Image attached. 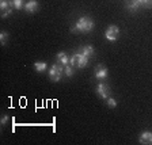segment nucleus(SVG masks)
Returning <instances> with one entry per match:
<instances>
[{"mask_svg": "<svg viewBox=\"0 0 152 145\" xmlns=\"http://www.w3.org/2000/svg\"><path fill=\"white\" fill-rule=\"evenodd\" d=\"M140 142L141 144H152V133L151 132H144L140 134Z\"/></svg>", "mask_w": 152, "mask_h": 145, "instance_id": "obj_10", "label": "nucleus"}, {"mask_svg": "<svg viewBox=\"0 0 152 145\" xmlns=\"http://www.w3.org/2000/svg\"><path fill=\"white\" fill-rule=\"evenodd\" d=\"M96 94L101 96L102 99H107L110 96V87L104 83H99L96 85Z\"/></svg>", "mask_w": 152, "mask_h": 145, "instance_id": "obj_5", "label": "nucleus"}, {"mask_svg": "<svg viewBox=\"0 0 152 145\" xmlns=\"http://www.w3.org/2000/svg\"><path fill=\"white\" fill-rule=\"evenodd\" d=\"M109 75V71L107 68L104 65H102V64H99V65H96V68H95V77L99 80H104L106 77H107Z\"/></svg>", "mask_w": 152, "mask_h": 145, "instance_id": "obj_6", "label": "nucleus"}, {"mask_svg": "<svg viewBox=\"0 0 152 145\" xmlns=\"http://www.w3.org/2000/svg\"><path fill=\"white\" fill-rule=\"evenodd\" d=\"M77 53L83 54V56H86V57H91L92 54H94V47H92L91 45H87V46H82L79 50H77Z\"/></svg>", "mask_w": 152, "mask_h": 145, "instance_id": "obj_9", "label": "nucleus"}, {"mask_svg": "<svg viewBox=\"0 0 152 145\" xmlns=\"http://www.w3.org/2000/svg\"><path fill=\"white\" fill-rule=\"evenodd\" d=\"M69 64L72 66H75V68H80V69H82V68H86L87 64H88V57L83 56V54H80V53H75L71 57Z\"/></svg>", "mask_w": 152, "mask_h": 145, "instance_id": "obj_3", "label": "nucleus"}, {"mask_svg": "<svg viewBox=\"0 0 152 145\" xmlns=\"http://www.w3.org/2000/svg\"><path fill=\"white\" fill-rule=\"evenodd\" d=\"M46 68H48V65H46V63H42V61H38V63H34V69L37 71V72H45L46 71Z\"/></svg>", "mask_w": 152, "mask_h": 145, "instance_id": "obj_12", "label": "nucleus"}, {"mask_svg": "<svg viewBox=\"0 0 152 145\" xmlns=\"http://www.w3.org/2000/svg\"><path fill=\"white\" fill-rule=\"evenodd\" d=\"M11 14H12V8H8V9H6V11L1 12V18H7V16L11 15Z\"/></svg>", "mask_w": 152, "mask_h": 145, "instance_id": "obj_18", "label": "nucleus"}, {"mask_svg": "<svg viewBox=\"0 0 152 145\" xmlns=\"http://www.w3.org/2000/svg\"><path fill=\"white\" fill-rule=\"evenodd\" d=\"M12 7L14 6H12V1H11V0H1V1H0V9H1V12L8 8H12Z\"/></svg>", "mask_w": 152, "mask_h": 145, "instance_id": "obj_13", "label": "nucleus"}, {"mask_svg": "<svg viewBox=\"0 0 152 145\" xmlns=\"http://www.w3.org/2000/svg\"><path fill=\"white\" fill-rule=\"evenodd\" d=\"M8 119H10V117L6 114V115H3V118H1V121H0V122H1V125H6V123L8 122Z\"/></svg>", "mask_w": 152, "mask_h": 145, "instance_id": "obj_19", "label": "nucleus"}, {"mask_svg": "<svg viewBox=\"0 0 152 145\" xmlns=\"http://www.w3.org/2000/svg\"><path fill=\"white\" fill-rule=\"evenodd\" d=\"M69 57L66 56V53H64V52H60V53H57V61L61 64V65H68L69 64Z\"/></svg>", "mask_w": 152, "mask_h": 145, "instance_id": "obj_11", "label": "nucleus"}, {"mask_svg": "<svg viewBox=\"0 0 152 145\" xmlns=\"http://www.w3.org/2000/svg\"><path fill=\"white\" fill-rule=\"evenodd\" d=\"M64 73L66 75V77H72L73 76V68L71 64H68V65L64 66Z\"/></svg>", "mask_w": 152, "mask_h": 145, "instance_id": "obj_14", "label": "nucleus"}, {"mask_svg": "<svg viewBox=\"0 0 152 145\" xmlns=\"http://www.w3.org/2000/svg\"><path fill=\"white\" fill-rule=\"evenodd\" d=\"M125 6H126V8L129 9V11H137V9L141 7V4H140L139 0H126L125 1Z\"/></svg>", "mask_w": 152, "mask_h": 145, "instance_id": "obj_8", "label": "nucleus"}, {"mask_svg": "<svg viewBox=\"0 0 152 145\" xmlns=\"http://www.w3.org/2000/svg\"><path fill=\"white\" fill-rule=\"evenodd\" d=\"M92 28H94V20L91 18H88V16H82V18L77 19V22H76L75 27L72 28V31L77 30V31L82 33H88Z\"/></svg>", "mask_w": 152, "mask_h": 145, "instance_id": "obj_1", "label": "nucleus"}, {"mask_svg": "<svg viewBox=\"0 0 152 145\" xmlns=\"http://www.w3.org/2000/svg\"><path fill=\"white\" fill-rule=\"evenodd\" d=\"M7 39H8V34H7L6 31H1V33H0V42H1V45H6Z\"/></svg>", "mask_w": 152, "mask_h": 145, "instance_id": "obj_16", "label": "nucleus"}, {"mask_svg": "<svg viewBox=\"0 0 152 145\" xmlns=\"http://www.w3.org/2000/svg\"><path fill=\"white\" fill-rule=\"evenodd\" d=\"M25 11L27 14H34L38 11V1L37 0H28L25 4Z\"/></svg>", "mask_w": 152, "mask_h": 145, "instance_id": "obj_7", "label": "nucleus"}, {"mask_svg": "<svg viewBox=\"0 0 152 145\" xmlns=\"http://www.w3.org/2000/svg\"><path fill=\"white\" fill-rule=\"evenodd\" d=\"M12 1V6H14V8L15 9H22L23 7V0H11Z\"/></svg>", "mask_w": 152, "mask_h": 145, "instance_id": "obj_15", "label": "nucleus"}, {"mask_svg": "<svg viewBox=\"0 0 152 145\" xmlns=\"http://www.w3.org/2000/svg\"><path fill=\"white\" fill-rule=\"evenodd\" d=\"M106 102H107L109 107H117V101H115L114 98H107L106 99Z\"/></svg>", "mask_w": 152, "mask_h": 145, "instance_id": "obj_17", "label": "nucleus"}, {"mask_svg": "<svg viewBox=\"0 0 152 145\" xmlns=\"http://www.w3.org/2000/svg\"><path fill=\"white\" fill-rule=\"evenodd\" d=\"M118 35H120V28L117 27V26H109L107 28H106V31H104V37H106V39L110 42H114L118 39Z\"/></svg>", "mask_w": 152, "mask_h": 145, "instance_id": "obj_4", "label": "nucleus"}, {"mask_svg": "<svg viewBox=\"0 0 152 145\" xmlns=\"http://www.w3.org/2000/svg\"><path fill=\"white\" fill-rule=\"evenodd\" d=\"M63 66L64 65H61L58 61L50 66V69H49V79H50L52 82L57 83V82H60L61 80V77H63V72H64Z\"/></svg>", "mask_w": 152, "mask_h": 145, "instance_id": "obj_2", "label": "nucleus"}]
</instances>
